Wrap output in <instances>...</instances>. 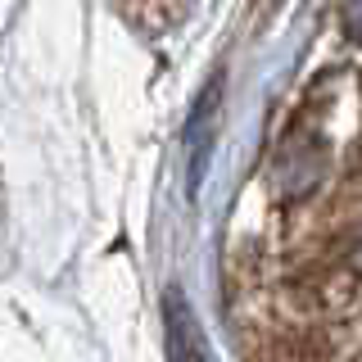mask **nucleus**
Here are the masks:
<instances>
[{
    "label": "nucleus",
    "instance_id": "1",
    "mask_svg": "<svg viewBox=\"0 0 362 362\" xmlns=\"http://www.w3.org/2000/svg\"><path fill=\"white\" fill-rule=\"evenodd\" d=\"M168 339H173V362H209L204 335L186 308V299H181V290H168Z\"/></svg>",
    "mask_w": 362,
    "mask_h": 362
},
{
    "label": "nucleus",
    "instance_id": "2",
    "mask_svg": "<svg viewBox=\"0 0 362 362\" xmlns=\"http://www.w3.org/2000/svg\"><path fill=\"white\" fill-rule=\"evenodd\" d=\"M349 28H354V37L362 41V0H349Z\"/></svg>",
    "mask_w": 362,
    "mask_h": 362
},
{
    "label": "nucleus",
    "instance_id": "3",
    "mask_svg": "<svg viewBox=\"0 0 362 362\" xmlns=\"http://www.w3.org/2000/svg\"><path fill=\"white\" fill-rule=\"evenodd\" d=\"M354 267H362V240H358V249H354Z\"/></svg>",
    "mask_w": 362,
    "mask_h": 362
}]
</instances>
